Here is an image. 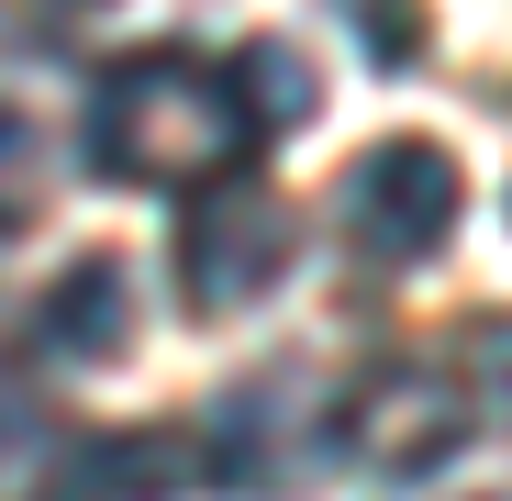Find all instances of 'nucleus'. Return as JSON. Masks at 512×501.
I'll return each instance as SVG.
<instances>
[{
    "instance_id": "nucleus-12",
    "label": "nucleus",
    "mask_w": 512,
    "mask_h": 501,
    "mask_svg": "<svg viewBox=\"0 0 512 501\" xmlns=\"http://www.w3.org/2000/svg\"><path fill=\"white\" fill-rule=\"evenodd\" d=\"M12 446H23V401L0 390V468H12Z\"/></svg>"
},
{
    "instance_id": "nucleus-9",
    "label": "nucleus",
    "mask_w": 512,
    "mask_h": 501,
    "mask_svg": "<svg viewBox=\"0 0 512 501\" xmlns=\"http://www.w3.org/2000/svg\"><path fill=\"white\" fill-rule=\"evenodd\" d=\"M34 190H45V134H34L12 101H0V223H23Z\"/></svg>"
},
{
    "instance_id": "nucleus-2",
    "label": "nucleus",
    "mask_w": 512,
    "mask_h": 501,
    "mask_svg": "<svg viewBox=\"0 0 512 501\" xmlns=\"http://www.w3.org/2000/svg\"><path fill=\"white\" fill-rule=\"evenodd\" d=\"M334 212H346V245L368 268L412 279L423 257H446V234L468 212V179H457V156L446 145H423V134H390L346 167V190H334Z\"/></svg>"
},
{
    "instance_id": "nucleus-6",
    "label": "nucleus",
    "mask_w": 512,
    "mask_h": 501,
    "mask_svg": "<svg viewBox=\"0 0 512 501\" xmlns=\"http://www.w3.org/2000/svg\"><path fill=\"white\" fill-rule=\"evenodd\" d=\"M212 479V446L179 435V424H123V435H90V446H67L45 501H167V490H190Z\"/></svg>"
},
{
    "instance_id": "nucleus-11",
    "label": "nucleus",
    "mask_w": 512,
    "mask_h": 501,
    "mask_svg": "<svg viewBox=\"0 0 512 501\" xmlns=\"http://www.w3.org/2000/svg\"><path fill=\"white\" fill-rule=\"evenodd\" d=\"M357 34H368V56H412V0H334Z\"/></svg>"
},
{
    "instance_id": "nucleus-7",
    "label": "nucleus",
    "mask_w": 512,
    "mask_h": 501,
    "mask_svg": "<svg viewBox=\"0 0 512 501\" xmlns=\"http://www.w3.org/2000/svg\"><path fill=\"white\" fill-rule=\"evenodd\" d=\"M34 346L67 357V368H78V357H90V368L123 357V268H112V257H78V268L34 301Z\"/></svg>"
},
{
    "instance_id": "nucleus-13",
    "label": "nucleus",
    "mask_w": 512,
    "mask_h": 501,
    "mask_svg": "<svg viewBox=\"0 0 512 501\" xmlns=\"http://www.w3.org/2000/svg\"><path fill=\"white\" fill-rule=\"evenodd\" d=\"M90 12H101V0H90Z\"/></svg>"
},
{
    "instance_id": "nucleus-4",
    "label": "nucleus",
    "mask_w": 512,
    "mask_h": 501,
    "mask_svg": "<svg viewBox=\"0 0 512 501\" xmlns=\"http://www.w3.org/2000/svg\"><path fill=\"white\" fill-rule=\"evenodd\" d=\"M167 268H179V301H190L201 323L268 301V290L290 279V212H279V190H268V179L201 190V201L179 212V257H167Z\"/></svg>"
},
{
    "instance_id": "nucleus-1",
    "label": "nucleus",
    "mask_w": 512,
    "mask_h": 501,
    "mask_svg": "<svg viewBox=\"0 0 512 501\" xmlns=\"http://www.w3.org/2000/svg\"><path fill=\"white\" fill-rule=\"evenodd\" d=\"M90 167L123 190H223L245 179V156L268 145V123H256L234 56H201V45H134L101 67L90 90Z\"/></svg>"
},
{
    "instance_id": "nucleus-8",
    "label": "nucleus",
    "mask_w": 512,
    "mask_h": 501,
    "mask_svg": "<svg viewBox=\"0 0 512 501\" xmlns=\"http://www.w3.org/2000/svg\"><path fill=\"white\" fill-rule=\"evenodd\" d=\"M234 78H245V101H256V123H268V134L312 123V67H301L290 45H234Z\"/></svg>"
},
{
    "instance_id": "nucleus-10",
    "label": "nucleus",
    "mask_w": 512,
    "mask_h": 501,
    "mask_svg": "<svg viewBox=\"0 0 512 501\" xmlns=\"http://www.w3.org/2000/svg\"><path fill=\"white\" fill-rule=\"evenodd\" d=\"M468 390H479V424L512 435V323H479V346H468Z\"/></svg>"
},
{
    "instance_id": "nucleus-3",
    "label": "nucleus",
    "mask_w": 512,
    "mask_h": 501,
    "mask_svg": "<svg viewBox=\"0 0 512 501\" xmlns=\"http://www.w3.org/2000/svg\"><path fill=\"white\" fill-rule=\"evenodd\" d=\"M201 446H212V479L223 490H301V479H323L334 457H346V412H323V379L312 368H268V379L223 390V412L201 424Z\"/></svg>"
},
{
    "instance_id": "nucleus-5",
    "label": "nucleus",
    "mask_w": 512,
    "mask_h": 501,
    "mask_svg": "<svg viewBox=\"0 0 512 501\" xmlns=\"http://www.w3.org/2000/svg\"><path fill=\"white\" fill-rule=\"evenodd\" d=\"M468 424H479L468 368H446V357H390V368H368L357 401H346V457H357L368 479H423V468H446V457L468 446Z\"/></svg>"
}]
</instances>
